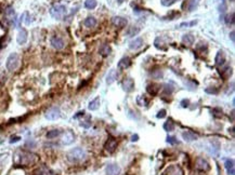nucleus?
Returning <instances> with one entry per match:
<instances>
[{
    "label": "nucleus",
    "mask_w": 235,
    "mask_h": 175,
    "mask_svg": "<svg viewBox=\"0 0 235 175\" xmlns=\"http://www.w3.org/2000/svg\"><path fill=\"white\" fill-rule=\"evenodd\" d=\"M15 159H17V163L22 165H29L33 164L37 161V156L31 153H26V151H20L15 154Z\"/></svg>",
    "instance_id": "1"
},
{
    "label": "nucleus",
    "mask_w": 235,
    "mask_h": 175,
    "mask_svg": "<svg viewBox=\"0 0 235 175\" xmlns=\"http://www.w3.org/2000/svg\"><path fill=\"white\" fill-rule=\"evenodd\" d=\"M86 158V151L80 147H76V148L72 149L67 153V160L72 163L80 162Z\"/></svg>",
    "instance_id": "2"
},
{
    "label": "nucleus",
    "mask_w": 235,
    "mask_h": 175,
    "mask_svg": "<svg viewBox=\"0 0 235 175\" xmlns=\"http://www.w3.org/2000/svg\"><path fill=\"white\" fill-rule=\"evenodd\" d=\"M20 66V56L17 53H11L6 62V67L10 71H14Z\"/></svg>",
    "instance_id": "3"
},
{
    "label": "nucleus",
    "mask_w": 235,
    "mask_h": 175,
    "mask_svg": "<svg viewBox=\"0 0 235 175\" xmlns=\"http://www.w3.org/2000/svg\"><path fill=\"white\" fill-rule=\"evenodd\" d=\"M66 12H67L66 7L63 6V4H60V3L54 4V6L51 8V10H50V14L52 15V17H54V19H56V20L63 19V17L65 16Z\"/></svg>",
    "instance_id": "4"
},
{
    "label": "nucleus",
    "mask_w": 235,
    "mask_h": 175,
    "mask_svg": "<svg viewBox=\"0 0 235 175\" xmlns=\"http://www.w3.org/2000/svg\"><path fill=\"white\" fill-rule=\"evenodd\" d=\"M60 116H61L60 109H59L58 107H51L50 109H48L47 111H46L45 117L47 118L48 120H50V121H54V120L59 119Z\"/></svg>",
    "instance_id": "5"
},
{
    "label": "nucleus",
    "mask_w": 235,
    "mask_h": 175,
    "mask_svg": "<svg viewBox=\"0 0 235 175\" xmlns=\"http://www.w3.org/2000/svg\"><path fill=\"white\" fill-rule=\"evenodd\" d=\"M195 167L197 170H199V171L202 172H206L208 171L209 169H210V165H209L208 161L205 160L204 158H197L195 161Z\"/></svg>",
    "instance_id": "6"
},
{
    "label": "nucleus",
    "mask_w": 235,
    "mask_h": 175,
    "mask_svg": "<svg viewBox=\"0 0 235 175\" xmlns=\"http://www.w3.org/2000/svg\"><path fill=\"white\" fill-rule=\"evenodd\" d=\"M4 16L10 23H14L17 21V14H15V11L12 7H7L6 10H4Z\"/></svg>",
    "instance_id": "7"
},
{
    "label": "nucleus",
    "mask_w": 235,
    "mask_h": 175,
    "mask_svg": "<svg viewBox=\"0 0 235 175\" xmlns=\"http://www.w3.org/2000/svg\"><path fill=\"white\" fill-rule=\"evenodd\" d=\"M51 44H52V47H53L54 49H56V50H62L63 48L65 47L64 40H63L61 37H58V36H55V37L52 38V39H51Z\"/></svg>",
    "instance_id": "8"
},
{
    "label": "nucleus",
    "mask_w": 235,
    "mask_h": 175,
    "mask_svg": "<svg viewBox=\"0 0 235 175\" xmlns=\"http://www.w3.org/2000/svg\"><path fill=\"white\" fill-rule=\"evenodd\" d=\"M112 23H113L114 26L119 27V28H122V27L127 26V24H128V21H127V19H125V17L114 16L113 19H112Z\"/></svg>",
    "instance_id": "9"
},
{
    "label": "nucleus",
    "mask_w": 235,
    "mask_h": 175,
    "mask_svg": "<svg viewBox=\"0 0 235 175\" xmlns=\"http://www.w3.org/2000/svg\"><path fill=\"white\" fill-rule=\"evenodd\" d=\"M122 89L126 92H132L134 90V81L132 78H125L122 81Z\"/></svg>",
    "instance_id": "10"
},
{
    "label": "nucleus",
    "mask_w": 235,
    "mask_h": 175,
    "mask_svg": "<svg viewBox=\"0 0 235 175\" xmlns=\"http://www.w3.org/2000/svg\"><path fill=\"white\" fill-rule=\"evenodd\" d=\"M104 148H105V150L108 151L109 154L114 153L115 149L117 148V140H116L115 138H109V140L105 143Z\"/></svg>",
    "instance_id": "11"
},
{
    "label": "nucleus",
    "mask_w": 235,
    "mask_h": 175,
    "mask_svg": "<svg viewBox=\"0 0 235 175\" xmlns=\"http://www.w3.org/2000/svg\"><path fill=\"white\" fill-rule=\"evenodd\" d=\"M74 140H75V135L72 131H66L65 133L63 134L62 143L64 145H70Z\"/></svg>",
    "instance_id": "12"
},
{
    "label": "nucleus",
    "mask_w": 235,
    "mask_h": 175,
    "mask_svg": "<svg viewBox=\"0 0 235 175\" xmlns=\"http://www.w3.org/2000/svg\"><path fill=\"white\" fill-rule=\"evenodd\" d=\"M27 36H28L27 31L25 30L24 28H22L21 30L19 31V34H17V44H26V41H27Z\"/></svg>",
    "instance_id": "13"
},
{
    "label": "nucleus",
    "mask_w": 235,
    "mask_h": 175,
    "mask_svg": "<svg viewBox=\"0 0 235 175\" xmlns=\"http://www.w3.org/2000/svg\"><path fill=\"white\" fill-rule=\"evenodd\" d=\"M120 168L117 164H108L106 168V175H119Z\"/></svg>",
    "instance_id": "14"
},
{
    "label": "nucleus",
    "mask_w": 235,
    "mask_h": 175,
    "mask_svg": "<svg viewBox=\"0 0 235 175\" xmlns=\"http://www.w3.org/2000/svg\"><path fill=\"white\" fill-rule=\"evenodd\" d=\"M130 65H131V60H130L128 56H125V58H122V60L118 62L117 67H118V69L124 70V69H127Z\"/></svg>",
    "instance_id": "15"
},
{
    "label": "nucleus",
    "mask_w": 235,
    "mask_h": 175,
    "mask_svg": "<svg viewBox=\"0 0 235 175\" xmlns=\"http://www.w3.org/2000/svg\"><path fill=\"white\" fill-rule=\"evenodd\" d=\"M182 137H183V140H185V142H193V140H197L198 136L191 131H184L183 133H182Z\"/></svg>",
    "instance_id": "16"
},
{
    "label": "nucleus",
    "mask_w": 235,
    "mask_h": 175,
    "mask_svg": "<svg viewBox=\"0 0 235 175\" xmlns=\"http://www.w3.org/2000/svg\"><path fill=\"white\" fill-rule=\"evenodd\" d=\"M224 167L227 169V172L229 175H234L235 173V167H234V160L233 159H228L224 163Z\"/></svg>",
    "instance_id": "17"
},
{
    "label": "nucleus",
    "mask_w": 235,
    "mask_h": 175,
    "mask_svg": "<svg viewBox=\"0 0 235 175\" xmlns=\"http://www.w3.org/2000/svg\"><path fill=\"white\" fill-rule=\"evenodd\" d=\"M143 45V39L142 38H136L134 40L130 41L129 44V49L130 50H138Z\"/></svg>",
    "instance_id": "18"
},
{
    "label": "nucleus",
    "mask_w": 235,
    "mask_h": 175,
    "mask_svg": "<svg viewBox=\"0 0 235 175\" xmlns=\"http://www.w3.org/2000/svg\"><path fill=\"white\" fill-rule=\"evenodd\" d=\"M214 62H216L217 66H223L225 63V55L223 53V51H219L216 55V58H214Z\"/></svg>",
    "instance_id": "19"
},
{
    "label": "nucleus",
    "mask_w": 235,
    "mask_h": 175,
    "mask_svg": "<svg viewBox=\"0 0 235 175\" xmlns=\"http://www.w3.org/2000/svg\"><path fill=\"white\" fill-rule=\"evenodd\" d=\"M166 174H168V175H183V171H182L180 167L175 165V167L169 168V169L167 170V172H166Z\"/></svg>",
    "instance_id": "20"
},
{
    "label": "nucleus",
    "mask_w": 235,
    "mask_h": 175,
    "mask_svg": "<svg viewBox=\"0 0 235 175\" xmlns=\"http://www.w3.org/2000/svg\"><path fill=\"white\" fill-rule=\"evenodd\" d=\"M111 52H112L111 47H109L108 44H102L101 47H100V49H99V53L101 54L102 56H108L109 54H111Z\"/></svg>",
    "instance_id": "21"
},
{
    "label": "nucleus",
    "mask_w": 235,
    "mask_h": 175,
    "mask_svg": "<svg viewBox=\"0 0 235 175\" xmlns=\"http://www.w3.org/2000/svg\"><path fill=\"white\" fill-rule=\"evenodd\" d=\"M146 90L151 95H156L158 93V91L161 90V85H156V83H151V85H147Z\"/></svg>",
    "instance_id": "22"
},
{
    "label": "nucleus",
    "mask_w": 235,
    "mask_h": 175,
    "mask_svg": "<svg viewBox=\"0 0 235 175\" xmlns=\"http://www.w3.org/2000/svg\"><path fill=\"white\" fill-rule=\"evenodd\" d=\"M116 79H117V74H116V70L115 69H111L108 71L107 77H106V83H107V85H112V83H113Z\"/></svg>",
    "instance_id": "23"
},
{
    "label": "nucleus",
    "mask_w": 235,
    "mask_h": 175,
    "mask_svg": "<svg viewBox=\"0 0 235 175\" xmlns=\"http://www.w3.org/2000/svg\"><path fill=\"white\" fill-rule=\"evenodd\" d=\"M141 28L138 26H130L128 29H127L126 31V35L128 36V37H133V36L138 35L139 33H140Z\"/></svg>",
    "instance_id": "24"
},
{
    "label": "nucleus",
    "mask_w": 235,
    "mask_h": 175,
    "mask_svg": "<svg viewBox=\"0 0 235 175\" xmlns=\"http://www.w3.org/2000/svg\"><path fill=\"white\" fill-rule=\"evenodd\" d=\"M99 107H100V97H95V99H92L88 105V108L90 110H97Z\"/></svg>",
    "instance_id": "25"
},
{
    "label": "nucleus",
    "mask_w": 235,
    "mask_h": 175,
    "mask_svg": "<svg viewBox=\"0 0 235 175\" xmlns=\"http://www.w3.org/2000/svg\"><path fill=\"white\" fill-rule=\"evenodd\" d=\"M194 40H195V38H194V36L191 35V34L184 35L183 38H182V42H183L184 44H188V45H192L194 44Z\"/></svg>",
    "instance_id": "26"
},
{
    "label": "nucleus",
    "mask_w": 235,
    "mask_h": 175,
    "mask_svg": "<svg viewBox=\"0 0 235 175\" xmlns=\"http://www.w3.org/2000/svg\"><path fill=\"white\" fill-rule=\"evenodd\" d=\"M84 24H85L86 27H89V28H91V27H94L95 25H97V20H95L93 16H89V17H87V19L85 20Z\"/></svg>",
    "instance_id": "27"
},
{
    "label": "nucleus",
    "mask_w": 235,
    "mask_h": 175,
    "mask_svg": "<svg viewBox=\"0 0 235 175\" xmlns=\"http://www.w3.org/2000/svg\"><path fill=\"white\" fill-rule=\"evenodd\" d=\"M175 122H173L171 119L167 120V121H166L165 123H164V129H165V131H167V132L173 131V130H175Z\"/></svg>",
    "instance_id": "28"
},
{
    "label": "nucleus",
    "mask_w": 235,
    "mask_h": 175,
    "mask_svg": "<svg viewBox=\"0 0 235 175\" xmlns=\"http://www.w3.org/2000/svg\"><path fill=\"white\" fill-rule=\"evenodd\" d=\"M98 6V2L97 0H86L85 1V7L87 9H89V10H93V9H95Z\"/></svg>",
    "instance_id": "29"
},
{
    "label": "nucleus",
    "mask_w": 235,
    "mask_h": 175,
    "mask_svg": "<svg viewBox=\"0 0 235 175\" xmlns=\"http://www.w3.org/2000/svg\"><path fill=\"white\" fill-rule=\"evenodd\" d=\"M60 135H61L60 130H51L47 133V138H49V140H53V138H56Z\"/></svg>",
    "instance_id": "30"
},
{
    "label": "nucleus",
    "mask_w": 235,
    "mask_h": 175,
    "mask_svg": "<svg viewBox=\"0 0 235 175\" xmlns=\"http://www.w3.org/2000/svg\"><path fill=\"white\" fill-rule=\"evenodd\" d=\"M175 88L172 87L171 85H164V95H171V93L173 92Z\"/></svg>",
    "instance_id": "31"
},
{
    "label": "nucleus",
    "mask_w": 235,
    "mask_h": 175,
    "mask_svg": "<svg viewBox=\"0 0 235 175\" xmlns=\"http://www.w3.org/2000/svg\"><path fill=\"white\" fill-rule=\"evenodd\" d=\"M220 74H221V76H222L224 79H228L230 76H231L232 70H231V68H230V67H225L224 69H223L222 71L220 72Z\"/></svg>",
    "instance_id": "32"
},
{
    "label": "nucleus",
    "mask_w": 235,
    "mask_h": 175,
    "mask_svg": "<svg viewBox=\"0 0 235 175\" xmlns=\"http://www.w3.org/2000/svg\"><path fill=\"white\" fill-rule=\"evenodd\" d=\"M224 21H225V23H227L228 25H233L234 24V12H232V13H230V14H228L227 16H225V19H224Z\"/></svg>",
    "instance_id": "33"
},
{
    "label": "nucleus",
    "mask_w": 235,
    "mask_h": 175,
    "mask_svg": "<svg viewBox=\"0 0 235 175\" xmlns=\"http://www.w3.org/2000/svg\"><path fill=\"white\" fill-rule=\"evenodd\" d=\"M80 126L83 127V128H85V129L90 128V127H91V118L90 117H87L85 120H81Z\"/></svg>",
    "instance_id": "34"
},
{
    "label": "nucleus",
    "mask_w": 235,
    "mask_h": 175,
    "mask_svg": "<svg viewBox=\"0 0 235 175\" xmlns=\"http://www.w3.org/2000/svg\"><path fill=\"white\" fill-rule=\"evenodd\" d=\"M151 76L154 79H161V77H163V71H161V70H155V71L151 72Z\"/></svg>",
    "instance_id": "35"
},
{
    "label": "nucleus",
    "mask_w": 235,
    "mask_h": 175,
    "mask_svg": "<svg viewBox=\"0 0 235 175\" xmlns=\"http://www.w3.org/2000/svg\"><path fill=\"white\" fill-rule=\"evenodd\" d=\"M175 1H177V0H161V2L164 7H170L172 6L173 3H175Z\"/></svg>",
    "instance_id": "36"
},
{
    "label": "nucleus",
    "mask_w": 235,
    "mask_h": 175,
    "mask_svg": "<svg viewBox=\"0 0 235 175\" xmlns=\"http://www.w3.org/2000/svg\"><path fill=\"white\" fill-rule=\"evenodd\" d=\"M167 143H169L170 145H175L178 143L177 138L175 137V136H168L167 137Z\"/></svg>",
    "instance_id": "37"
},
{
    "label": "nucleus",
    "mask_w": 235,
    "mask_h": 175,
    "mask_svg": "<svg viewBox=\"0 0 235 175\" xmlns=\"http://www.w3.org/2000/svg\"><path fill=\"white\" fill-rule=\"evenodd\" d=\"M164 117H166V110L161 109L158 113H157V118H161H161H164Z\"/></svg>",
    "instance_id": "38"
},
{
    "label": "nucleus",
    "mask_w": 235,
    "mask_h": 175,
    "mask_svg": "<svg viewBox=\"0 0 235 175\" xmlns=\"http://www.w3.org/2000/svg\"><path fill=\"white\" fill-rule=\"evenodd\" d=\"M196 24V21H193V22H191V23H182L181 25H180V27H184V26H193V25H195Z\"/></svg>",
    "instance_id": "39"
},
{
    "label": "nucleus",
    "mask_w": 235,
    "mask_h": 175,
    "mask_svg": "<svg viewBox=\"0 0 235 175\" xmlns=\"http://www.w3.org/2000/svg\"><path fill=\"white\" fill-rule=\"evenodd\" d=\"M20 140H21V137H20V136H12V137H11V140H10V143H11V144H13V143L19 142Z\"/></svg>",
    "instance_id": "40"
},
{
    "label": "nucleus",
    "mask_w": 235,
    "mask_h": 175,
    "mask_svg": "<svg viewBox=\"0 0 235 175\" xmlns=\"http://www.w3.org/2000/svg\"><path fill=\"white\" fill-rule=\"evenodd\" d=\"M206 92L207 93H210V94H217L218 93V90H216V89H206Z\"/></svg>",
    "instance_id": "41"
},
{
    "label": "nucleus",
    "mask_w": 235,
    "mask_h": 175,
    "mask_svg": "<svg viewBox=\"0 0 235 175\" xmlns=\"http://www.w3.org/2000/svg\"><path fill=\"white\" fill-rule=\"evenodd\" d=\"M189 103H190V102H189L188 99H183V101L181 102L182 107H188V106H189Z\"/></svg>",
    "instance_id": "42"
},
{
    "label": "nucleus",
    "mask_w": 235,
    "mask_h": 175,
    "mask_svg": "<svg viewBox=\"0 0 235 175\" xmlns=\"http://www.w3.org/2000/svg\"><path fill=\"white\" fill-rule=\"evenodd\" d=\"M34 175H47L46 174V172H43L42 170H38V171H36Z\"/></svg>",
    "instance_id": "43"
},
{
    "label": "nucleus",
    "mask_w": 235,
    "mask_h": 175,
    "mask_svg": "<svg viewBox=\"0 0 235 175\" xmlns=\"http://www.w3.org/2000/svg\"><path fill=\"white\" fill-rule=\"evenodd\" d=\"M26 145H27V146H28V145H31V147H34L36 145V143L35 142H28V143H26Z\"/></svg>",
    "instance_id": "44"
},
{
    "label": "nucleus",
    "mask_w": 235,
    "mask_h": 175,
    "mask_svg": "<svg viewBox=\"0 0 235 175\" xmlns=\"http://www.w3.org/2000/svg\"><path fill=\"white\" fill-rule=\"evenodd\" d=\"M132 142H136V140H138V135H133L132 136Z\"/></svg>",
    "instance_id": "45"
},
{
    "label": "nucleus",
    "mask_w": 235,
    "mask_h": 175,
    "mask_svg": "<svg viewBox=\"0 0 235 175\" xmlns=\"http://www.w3.org/2000/svg\"><path fill=\"white\" fill-rule=\"evenodd\" d=\"M230 37H231V40H232V41L234 42V31H232L231 35H230Z\"/></svg>",
    "instance_id": "46"
},
{
    "label": "nucleus",
    "mask_w": 235,
    "mask_h": 175,
    "mask_svg": "<svg viewBox=\"0 0 235 175\" xmlns=\"http://www.w3.org/2000/svg\"><path fill=\"white\" fill-rule=\"evenodd\" d=\"M124 1H126V0H117V2H118V3H119V4H122Z\"/></svg>",
    "instance_id": "47"
}]
</instances>
